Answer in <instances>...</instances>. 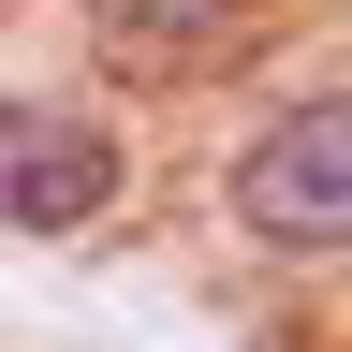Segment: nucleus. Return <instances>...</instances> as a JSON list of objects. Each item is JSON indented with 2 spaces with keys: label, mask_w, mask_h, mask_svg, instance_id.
Masks as SVG:
<instances>
[{
  "label": "nucleus",
  "mask_w": 352,
  "mask_h": 352,
  "mask_svg": "<svg viewBox=\"0 0 352 352\" xmlns=\"http://www.w3.org/2000/svg\"><path fill=\"white\" fill-rule=\"evenodd\" d=\"M235 220H250L264 250H338L352 235V103L264 118L250 162H235Z\"/></svg>",
  "instance_id": "nucleus-1"
},
{
  "label": "nucleus",
  "mask_w": 352,
  "mask_h": 352,
  "mask_svg": "<svg viewBox=\"0 0 352 352\" xmlns=\"http://www.w3.org/2000/svg\"><path fill=\"white\" fill-rule=\"evenodd\" d=\"M118 206V147L103 118H59V103H0V220L15 235H74V220Z\"/></svg>",
  "instance_id": "nucleus-2"
},
{
  "label": "nucleus",
  "mask_w": 352,
  "mask_h": 352,
  "mask_svg": "<svg viewBox=\"0 0 352 352\" xmlns=\"http://www.w3.org/2000/svg\"><path fill=\"white\" fill-rule=\"evenodd\" d=\"M88 30L132 44V59H191V44H235L250 0H88Z\"/></svg>",
  "instance_id": "nucleus-3"
}]
</instances>
